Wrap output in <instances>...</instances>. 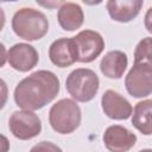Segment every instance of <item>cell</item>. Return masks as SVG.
<instances>
[{"instance_id": "cell-1", "label": "cell", "mask_w": 152, "mask_h": 152, "mask_svg": "<svg viewBox=\"0 0 152 152\" xmlns=\"http://www.w3.org/2000/svg\"><path fill=\"white\" fill-rule=\"evenodd\" d=\"M59 93V78L50 70H38L23 78L14 89V101L21 109L38 110Z\"/></svg>"}, {"instance_id": "cell-2", "label": "cell", "mask_w": 152, "mask_h": 152, "mask_svg": "<svg viewBox=\"0 0 152 152\" xmlns=\"http://www.w3.org/2000/svg\"><path fill=\"white\" fill-rule=\"evenodd\" d=\"M12 28L19 38L32 42L42 39L48 33L49 21L43 12L24 7L14 13L12 18Z\"/></svg>"}, {"instance_id": "cell-3", "label": "cell", "mask_w": 152, "mask_h": 152, "mask_svg": "<svg viewBox=\"0 0 152 152\" xmlns=\"http://www.w3.org/2000/svg\"><path fill=\"white\" fill-rule=\"evenodd\" d=\"M82 120V113L76 101L62 99L57 101L49 112V122L52 129L59 134H70L75 132Z\"/></svg>"}, {"instance_id": "cell-4", "label": "cell", "mask_w": 152, "mask_h": 152, "mask_svg": "<svg viewBox=\"0 0 152 152\" xmlns=\"http://www.w3.org/2000/svg\"><path fill=\"white\" fill-rule=\"evenodd\" d=\"M99 76L87 68H78L72 70L66 80L65 88L71 97L78 102H88L95 97L99 91Z\"/></svg>"}, {"instance_id": "cell-5", "label": "cell", "mask_w": 152, "mask_h": 152, "mask_svg": "<svg viewBox=\"0 0 152 152\" xmlns=\"http://www.w3.org/2000/svg\"><path fill=\"white\" fill-rule=\"evenodd\" d=\"M125 87L128 94L140 99L152 94V65L145 62H134L125 77Z\"/></svg>"}, {"instance_id": "cell-6", "label": "cell", "mask_w": 152, "mask_h": 152, "mask_svg": "<svg viewBox=\"0 0 152 152\" xmlns=\"http://www.w3.org/2000/svg\"><path fill=\"white\" fill-rule=\"evenodd\" d=\"M11 133L19 140H28L42 132V121L33 110H15L8 120Z\"/></svg>"}, {"instance_id": "cell-7", "label": "cell", "mask_w": 152, "mask_h": 152, "mask_svg": "<svg viewBox=\"0 0 152 152\" xmlns=\"http://www.w3.org/2000/svg\"><path fill=\"white\" fill-rule=\"evenodd\" d=\"M78 49V62L90 63L95 61L104 49L102 36L93 30H83L72 37Z\"/></svg>"}, {"instance_id": "cell-8", "label": "cell", "mask_w": 152, "mask_h": 152, "mask_svg": "<svg viewBox=\"0 0 152 152\" xmlns=\"http://www.w3.org/2000/svg\"><path fill=\"white\" fill-rule=\"evenodd\" d=\"M39 61V55L34 46L26 43H18L10 48L7 52L8 64L17 71L26 72L32 70Z\"/></svg>"}, {"instance_id": "cell-9", "label": "cell", "mask_w": 152, "mask_h": 152, "mask_svg": "<svg viewBox=\"0 0 152 152\" xmlns=\"http://www.w3.org/2000/svg\"><path fill=\"white\" fill-rule=\"evenodd\" d=\"M49 58L58 68H68L78 62V49L74 38H59L49 48Z\"/></svg>"}, {"instance_id": "cell-10", "label": "cell", "mask_w": 152, "mask_h": 152, "mask_svg": "<svg viewBox=\"0 0 152 152\" xmlns=\"http://www.w3.org/2000/svg\"><path fill=\"white\" fill-rule=\"evenodd\" d=\"M101 106L103 113L113 120H127L133 113L129 101L112 89H108L103 93L101 97Z\"/></svg>"}, {"instance_id": "cell-11", "label": "cell", "mask_w": 152, "mask_h": 152, "mask_svg": "<svg viewBox=\"0 0 152 152\" xmlns=\"http://www.w3.org/2000/svg\"><path fill=\"white\" fill-rule=\"evenodd\" d=\"M137 142V135L124 126L112 125L103 133V144L112 152H126Z\"/></svg>"}, {"instance_id": "cell-12", "label": "cell", "mask_w": 152, "mask_h": 152, "mask_svg": "<svg viewBox=\"0 0 152 152\" xmlns=\"http://www.w3.org/2000/svg\"><path fill=\"white\" fill-rule=\"evenodd\" d=\"M144 0H107L109 17L119 23H128L137 18L142 8Z\"/></svg>"}, {"instance_id": "cell-13", "label": "cell", "mask_w": 152, "mask_h": 152, "mask_svg": "<svg viewBox=\"0 0 152 152\" xmlns=\"http://www.w3.org/2000/svg\"><path fill=\"white\" fill-rule=\"evenodd\" d=\"M128 65L127 55L120 50H113L107 52L100 63L101 72L112 80H118L124 76Z\"/></svg>"}, {"instance_id": "cell-14", "label": "cell", "mask_w": 152, "mask_h": 152, "mask_svg": "<svg viewBox=\"0 0 152 152\" xmlns=\"http://www.w3.org/2000/svg\"><path fill=\"white\" fill-rule=\"evenodd\" d=\"M57 20L64 31H75L83 25L84 13L80 5L75 2H66L59 7Z\"/></svg>"}, {"instance_id": "cell-15", "label": "cell", "mask_w": 152, "mask_h": 152, "mask_svg": "<svg viewBox=\"0 0 152 152\" xmlns=\"http://www.w3.org/2000/svg\"><path fill=\"white\" fill-rule=\"evenodd\" d=\"M132 125L144 135L152 134V100H142L134 106Z\"/></svg>"}, {"instance_id": "cell-16", "label": "cell", "mask_w": 152, "mask_h": 152, "mask_svg": "<svg viewBox=\"0 0 152 152\" xmlns=\"http://www.w3.org/2000/svg\"><path fill=\"white\" fill-rule=\"evenodd\" d=\"M134 62H145L152 65V38H142L135 46Z\"/></svg>"}, {"instance_id": "cell-17", "label": "cell", "mask_w": 152, "mask_h": 152, "mask_svg": "<svg viewBox=\"0 0 152 152\" xmlns=\"http://www.w3.org/2000/svg\"><path fill=\"white\" fill-rule=\"evenodd\" d=\"M65 0H36V2L44 7V8H48V10H55L57 7H59L61 5L64 4Z\"/></svg>"}, {"instance_id": "cell-18", "label": "cell", "mask_w": 152, "mask_h": 152, "mask_svg": "<svg viewBox=\"0 0 152 152\" xmlns=\"http://www.w3.org/2000/svg\"><path fill=\"white\" fill-rule=\"evenodd\" d=\"M144 24H145V28L152 33V7H150L145 14V18H144Z\"/></svg>"}, {"instance_id": "cell-19", "label": "cell", "mask_w": 152, "mask_h": 152, "mask_svg": "<svg viewBox=\"0 0 152 152\" xmlns=\"http://www.w3.org/2000/svg\"><path fill=\"white\" fill-rule=\"evenodd\" d=\"M86 5H89V6H95V5H99L101 4L103 0H82Z\"/></svg>"}, {"instance_id": "cell-20", "label": "cell", "mask_w": 152, "mask_h": 152, "mask_svg": "<svg viewBox=\"0 0 152 152\" xmlns=\"http://www.w3.org/2000/svg\"><path fill=\"white\" fill-rule=\"evenodd\" d=\"M2 2H14V1H18V0H1Z\"/></svg>"}]
</instances>
